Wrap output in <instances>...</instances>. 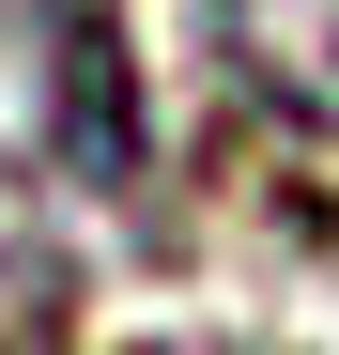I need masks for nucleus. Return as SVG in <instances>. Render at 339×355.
I'll return each mask as SVG.
<instances>
[{
  "mask_svg": "<svg viewBox=\"0 0 339 355\" xmlns=\"http://www.w3.org/2000/svg\"><path fill=\"white\" fill-rule=\"evenodd\" d=\"M77 340V278L46 248H0V355H62Z\"/></svg>",
  "mask_w": 339,
  "mask_h": 355,
  "instance_id": "f03ea898",
  "label": "nucleus"
},
{
  "mask_svg": "<svg viewBox=\"0 0 339 355\" xmlns=\"http://www.w3.org/2000/svg\"><path fill=\"white\" fill-rule=\"evenodd\" d=\"M46 78H62V170H77V186H124V170H139V93H124V46H108L93 16H62Z\"/></svg>",
  "mask_w": 339,
  "mask_h": 355,
  "instance_id": "f257e3e1",
  "label": "nucleus"
}]
</instances>
